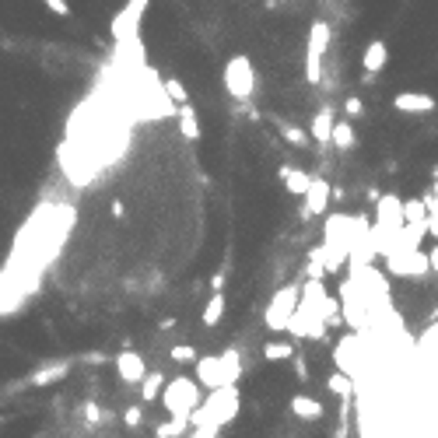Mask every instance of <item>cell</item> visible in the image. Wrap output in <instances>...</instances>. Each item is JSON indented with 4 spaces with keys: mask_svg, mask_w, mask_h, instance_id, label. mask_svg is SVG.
<instances>
[{
    "mask_svg": "<svg viewBox=\"0 0 438 438\" xmlns=\"http://www.w3.org/2000/svg\"><path fill=\"white\" fill-rule=\"evenodd\" d=\"M239 407H242V396H239V386L228 382V386H217L210 389L189 414V424L200 428V424H217V428H225L239 417Z\"/></svg>",
    "mask_w": 438,
    "mask_h": 438,
    "instance_id": "1",
    "label": "cell"
},
{
    "mask_svg": "<svg viewBox=\"0 0 438 438\" xmlns=\"http://www.w3.org/2000/svg\"><path fill=\"white\" fill-rule=\"evenodd\" d=\"M239 375H242V354L235 347H228L225 354H203V358H196V382L203 389H217V386L239 382Z\"/></svg>",
    "mask_w": 438,
    "mask_h": 438,
    "instance_id": "2",
    "label": "cell"
},
{
    "mask_svg": "<svg viewBox=\"0 0 438 438\" xmlns=\"http://www.w3.org/2000/svg\"><path fill=\"white\" fill-rule=\"evenodd\" d=\"M200 400H203V386L186 379V375H179V379L161 386V403L168 407V417H189Z\"/></svg>",
    "mask_w": 438,
    "mask_h": 438,
    "instance_id": "3",
    "label": "cell"
},
{
    "mask_svg": "<svg viewBox=\"0 0 438 438\" xmlns=\"http://www.w3.org/2000/svg\"><path fill=\"white\" fill-rule=\"evenodd\" d=\"M298 298H302V284H284L281 291H274V298H270V305L263 312L267 330L284 333L288 323H291V316H295V309H298Z\"/></svg>",
    "mask_w": 438,
    "mask_h": 438,
    "instance_id": "4",
    "label": "cell"
},
{
    "mask_svg": "<svg viewBox=\"0 0 438 438\" xmlns=\"http://www.w3.org/2000/svg\"><path fill=\"white\" fill-rule=\"evenodd\" d=\"M225 92L235 98V102H246V98H253V92H256V71H253V64H249V57H232L228 64H225Z\"/></svg>",
    "mask_w": 438,
    "mask_h": 438,
    "instance_id": "5",
    "label": "cell"
},
{
    "mask_svg": "<svg viewBox=\"0 0 438 438\" xmlns=\"http://www.w3.org/2000/svg\"><path fill=\"white\" fill-rule=\"evenodd\" d=\"M147 4H151V0H130V4L116 15V22H112V39H116V43H126V39H133V36H137V29H140V18H144Z\"/></svg>",
    "mask_w": 438,
    "mask_h": 438,
    "instance_id": "6",
    "label": "cell"
},
{
    "mask_svg": "<svg viewBox=\"0 0 438 438\" xmlns=\"http://www.w3.org/2000/svg\"><path fill=\"white\" fill-rule=\"evenodd\" d=\"M330 182L323 179V175H312V182H309V189H305V203H302V217L309 221V217H316V214H326V207H330Z\"/></svg>",
    "mask_w": 438,
    "mask_h": 438,
    "instance_id": "7",
    "label": "cell"
},
{
    "mask_svg": "<svg viewBox=\"0 0 438 438\" xmlns=\"http://www.w3.org/2000/svg\"><path fill=\"white\" fill-rule=\"evenodd\" d=\"M435 95L428 92H396L393 95V109L403 112V116H424V112H435Z\"/></svg>",
    "mask_w": 438,
    "mask_h": 438,
    "instance_id": "8",
    "label": "cell"
},
{
    "mask_svg": "<svg viewBox=\"0 0 438 438\" xmlns=\"http://www.w3.org/2000/svg\"><path fill=\"white\" fill-rule=\"evenodd\" d=\"M116 372H119L123 382H140V379L147 375V365H144V358H140L137 351H123V354L116 358Z\"/></svg>",
    "mask_w": 438,
    "mask_h": 438,
    "instance_id": "9",
    "label": "cell"
},
{
    "mask_svg": "<svg viewBox=\"0 0 438 438\" xmlns=\"http://www.w3.org/2000/svg\"><path fill=\"white\" fill-rule=\"evenodd\" d=\"M333 119H337V112H333V105H323L316 116H312V126H309V137L316 140V144H330V133H333Z\"/></svg>",
    "mask_w": 438,
    "mask_h": 438,
    "instance_id": "10",
    "label": "cell"
},
{
    "mask_svg": "<svg viewBox=\"0 0 438 438\" xmlns=\"http://www.w3.org/2000/svg\"><path fill=\"white\" fill-rule=\"evenodd\" d=\"M386 60H389V46H386L382 39L368 43L365 53H361V67H365V74H379V71L386 67Z\"/></svg>",
    "mask_w": 438,
    "mask_h": 438,
    "instance_id": "11",
    "label": "cell"
},
{
    "mask_svg": "<svg viewBox=\"0 0 438 438\" xmlns=\"http://www.w3.org/2000/svg\"><path fill=\"white\" fill-rule=\"evenodd\" d=\"M291 414H295L298 421H323V403H319L316 396L298 393V396H291Z\"/></svg>",
    "mask_w": 438,
    "mask_h": 438,
    "instance_id": "12",
    "label": "cell"
},
{
    "mask_svg": "<svg viewBox=\"0 0 438 438\" xmlns=\"http://www.w3.org/2000/svg\"><path fill=\"white\" fill-rule=\"evenodd\" d=\"M281 179H284V189L295 196H305V189L312 182V175L305 168H295V165H281Z\"/></svg>",
    "mask_w": 438,
    "mask_h": 438,
    "instance_id": "13",
    "label": "cell"
},
{
    "mask_svg": "<svg viewBox=\"0 0 438 438\" xmlns=\"http://www.w3.org/2000/svg\"><path fill=\"white\" fill-rule=\"evenodd\" d=\"M326 389H330L333 396H340V400H354L358 382H354V375H351V372H333V375L326 379Z\"/></svg>",
    "mask_w": 438,
    "mask_h": 438,
    "instance_id": "14",
    "label": "cell"
},
{
    "mask_svg": "<svg viewBox=\"0 0 438 438\" xmlns=\"http://www.w3.org/2000/svg\"><path fill=\"white\" fill-rule=\"evenodd\" d=\"M354 119H333V133H330V144L337 147V151H351L354 147V126H351Z\"/></svg>",
    "mask_w": 438,
    "mask_h": 438,
    "instance_id": "15",
    "label": "cell"
},
{
    "mask_svg": "<svg viewBox=\"0 0 438 438\" xmlns=\"http://www.w3.org/2000/svg\"><path fill=\"white\" fill-rule=\"evenodd\" d=\"M175 116H179V130H182V137H186V140H196V137H200V119H196L193 105H189V102L175 105Z\"/></svg>",
    "mask_w": 438,
    "mask_h": 438,
    "instance_id": "16",
    "label": "cell"
},
{
    "mask_svg": "<svg viewBox=\"0 0 438 438\" xmlns=\"http://www.w3.org/2000/svg\"><path fill=\"white\" fill-rule=\"evenodd\" d=\"M428 221V207H424V200L421 196H410V200H403V225H424ZM428 228V225H424Z\"/></svg>",
    "mask_w": 438,
    "mask_h": 438,
    "instance_id": "17",
    "label": "cell"
},
{
    "mask_svg": "<svg viewBox=\"0 0 438 438\" xmlns=\"http://www.w3.org/2000/svg\"><path fill=\"white\" fill-rule=\"evenodd\" d=\"M330 36H333V32H330L326 22H312V29H309V50L326 57V50H330Z\"/></svg>",
    "mask_w": 438,
    "mask_h": 438,
    "instance_id": "18",
    "label": "cell"
},
{
    "mask_svg": "<svg viewBox=\"0 0 438 438\" xmlns=\"http://www.w3.org/2000/svg\"><path fill=\"white\" fill-rule=\"evenodd\" d=\"M274 126H277V133L291 144V147H309V133L305 130H298V126H291L288 119H274Z\"/></svg>",
    "mask_w": 438,
    "mask_h": 438,
    "instance_id": "19",
    "label": "cell"
},
{
    "mask_svg": "<svg viewBox=\"0 0 438 438\" xmlns=\"http://www.w3.org/2000/svg\"><path fill=\"white\" fill-rule=\"evenodd\" d=\"M161 386H165V375L161 372H151L140 379V400H158L161 396Z\"/></svg>",
    "mask_w": 438,
    "mask_h": 438,
    "instance_id": "20",
    "label": "cell"
},
{
    "mask_svg": "<svg viewBox=\"0 0 438 438\" xmlns=\"http://www.w3.org/2000/svg\"><path fill=\"white\" fill-rule=\"evenodd\" d=\"M221 316H225V295L214 291V298H210L207 309H203V323H207V326H217V323H221Z\"/></svg>",
    "mask_w": 438,
    "mask_h": 438,
    "instance_id": "21",
    "label": "cell"
},
{
    "mask_svg": "<svg viewBox=\"0 0 438 438\" xmlns=\"http://www.w3.org/2000/svg\"><path fill=\"white\" fill-rule=\"evenodd\" d=\"M305 81H309V85H319V81H323V53L305 50Z\"/></svg>",
    "mask_w": 438,
    "mask_h": 438,
    "instance_id": "22",
    "label": "cell"
},
{
    "mask_svg": "<svg viewBox=\"0 0 438 438\" xmlns=\"http://www.w3.org/2000/svg\"><path fill=\"white\" fill-rule=\"evenodd\" d=\"M295 354V347L288 344V340H270V344H263V358L267 361H288Z\"/></svg>",
    "mask_w": 438,
    "mask_h": 438,
    "instance_id": "23",
    "label": "cell"
},
{
    "mask_svg": "<svg viewBox=\"0 0 438 438\" xmlns=\"http://www.w3.org/2000/svg\"><path fill=\"white\" fill-rule=\"evenodd\" d=\"M186 431H189V417H172L168 424H158V428H154L158 438H175V435H186Z\"/></svg>",
    "mask_w": 438,
    "mask_h": 438,
    "instance_id": "24",
    "label": "cell"
},
{
    "mask_svg": "<svg viewBox=\"0 0 438 438\" xmlns=\"http://www.w3.org/2000/svg\"><path fill=\"white\" fill-rule=\"evenodd\" d=\"M64 375H67V361L50 365L46 372H36V375H32V386H46V382H57V379H64Z\"/></svg>",
    "mask_w": 438,
    "mask_h": 438,
    "instance_id": "25",
    "label": "cell"
},
{
    "mask_svg": "<svg viewBox=\"0 0 438 438\" xmlns=\"http://www.w3.org/2000/svg\"><path fill=\"white\" fill-rule=\"evenodd\" d=\"M417 347L424 351V354H438V319L421 333V340H417Z\"/></svg>",
    "mask_w": 438,
    "mask_h": 438,
    "instance_id": "26",
    "label": "cell"
},
{
    "mask_svg": "<svg viewBox=\"0 0 438 438\" xmlns=\"http://www.w3.org/2000/svg\"><path fill=\"white\" fill-rule=\"evenodd\" d=\"M161 88H165V95H168V98H172L175 105L189 102V95H186V88H182V81H179V78H168V81H165Z\"/></svg>",
    "mask_w": 438,
    "mask_h": 438,
    "instance_id": "27",
    "label": "cell"
},
{
    "mask_svg": "<svg viewBox=\"0 0 438 438\" xmlns=\"http://www.w3.org/2000/svg\"><path fill=\"white\" fill-rule=\"evenodd\" d=\"M344 116H347V119H361V116H365V105H361L358 95H347V98H344Z\"/></svg>",
    "mask_w": 438,
    "mask_h": 438,
    "instance_id": "28",
    "label": "cell"
},
{
    "mask_svg": "<svg viewBox=\"0 0 438 438\" xmlns=\"http://www.w3.org/2000/svg\"><path fill=\"white\" fill-rule=\"evenodd\" d=\"M168 358H172V361H182V365H186V361H196V351H193L189 344H175V347L168 351Z\"/></svg>",
    "mask_w": 438,
    "mask_h": 438,
    "instance_id": "29",
    "label": "cell"
},
{
    "mask_svg": "<svg viewBox=\"0 0 438 438\" xmlns=\"http://www.w3.org/2000/svg\"><path fill=\"white\" fill-rule=\"evenodd\" d=\"M43 4H46L53 15H60V18H67V15H71V4H67V0H43Z\"/></svg>",
    "mask_w": 438,
    "mask_h": 438,
    "instance_id": "30",
    "label": "cell"
},
{
    "mask_svg": "<svg viewBox=\"0 0 438 438\" xmlns=\"http://www.w3.org/2000/svg\"><path fill=\"white\" fill-rule=\"evenodd\" d=\"M123 421H126V428H137V424H140V407H130V410L123 414Z\"/></svg>",
    "mask_w": 438,
    "mask_h": 438,
    "instance_id": "31",
    "label": "cell"
},
{
    "mask_svg": "<svg viewBox=\"0 0 438 438\" xmlns=\"http://www.w3.org/2000/svg\"><path fill=\"white\" fill-rule=\"evenodd\" d=\"M424 225H428V235H435V239H438V210H431V214H428V221H424Z\"/></svg>",
    "mask_w": 438,
    "mask_h": 438,
    "instance_id": "32",
    "label": "cell"
},
{
    "mask_svg": "<svg viewBox=\"0 0 438 438\" xmlns=\"http://www.w3.org/2000/svg\"><path fill=\"white\" fill-rule=\"evenodd\" d=\"M85 414H88V421H92V424H98V421H102V410H98L95 403H85Z\"/></svg>",
    "mask_w": 438,
    "mask_h": 438,
    "instance_id": "33",
    "label": "cell"
},
{
    "mask_svg": "<svg viewBox=\"0 0 438 438\" xmlns=\"http://www.w3.org/2000/svg\"><path fill=\"white\" fill-rule=\"evenodd\" d=\"M428 270H431V274L438 277V246H435V249L428 253Z\"/></svg>",
    "mask_w": 438,
    "mask_h": 438,
    "instance_id": "34",
    "label": "cell"
},
{
    "mask_svg": "<svg viewBox=\"0 0 438 438\" xmlns=\"http://www.w3.org/2000/svg\"><path fill=\"white\" fill-rule=\"evenodd\" d=\"M210 288H214V291H221V288H225V274H214V281H210Z\"/></svg>",
    "mask_w": 438,
    "mask_h": 438,
    "instance_id": "35",
    "label": "cell"
},
{
    "mask_svg": "<svg viewBox=\"0 0 438 438\" xmlns=\"http://www.w3.org/2000/svg\"><path fill=\"white\" fill-rule=\"evenodd\" d=\"M431 193H435V196H438V175H435V182H431Z\"/></svg>",
    "mask_w": 438,
    "mask_h": 438,
    "instance_id": "36",
    "label": "cell"
},
{
    "mask_svg": "<svg viewBox=\"0 0 438 438\" xmlns=\"http://www.w3.org/2000/svg\"><path fill=\"white\" fill-rule=\"evenodd\" d=\"M435 175H438V165H435V168H431V179H435Z\"/></svg>",
    "mask_w": 438,
    "mask_h": 438,
    "instance_id": "37",
    "label": "cell"
}]
</instances>
